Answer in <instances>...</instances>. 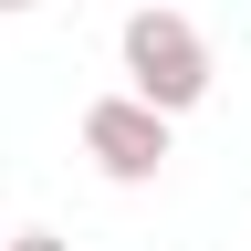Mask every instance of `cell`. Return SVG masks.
Returning a JSON list of instances; mask_svg holds the SVG:
<instances>
[{
    "label": "cell",
    "instance_id": "obj_5",
    "mask_svg": "<svg viewBox=\"0 0 251 251\" xmlns=\"http://www.w3.org/2000/svg\"><path fill=\"white\" fill-rule=\"evenodd\" d=\"M241 251H251V241H241Z\"/></svg>",
    "mask_w": 251,
    "mask_h": 251
},
{
    "label": "cell",
    "instance_id": "obj_3",
    "mask_svg": "<svg viewBox=\"0 0 251 251\" xmlns=\"http://www.w3.org/2000/svg\"><path fill=\"white\" fill-rule=\"evenodd\" d=\"M0 251H74L63 230H21V241H0Z\"/></svg>",
    "mask_w": 251,
    "mask_h": 251
},
{
    "label": "cell",
    "instance_id": "obj_1",
    "mask_svg": "<svg viewBox=\"0 0 251 251\" xmlns=\"http://www.w3.org/2000/svg\"><path fill=\"white\" fill-rule=\"evenodd\" d=\"M115 63H126V94H147L157 115H188V105L209 94V74H220V63H209V31L188 21V11H157V0L126 11Z\"/></svg>",
    "mask_w": 251,
    "mask_h": 251
},
{
    "label": "cell",
    "instance_id": "obj_2",
    "mask_svg": "<svg viewBox=\"0 0 251 251\" xmlns=\"http://www.w3.org/2000/svg\"><path fill=\"white\" fill-rule=\"evenodd\" d=\"M168 136H178V115H157L147 94H94L84 105V157H94V178H115V188H147L168 168Z\"/></svg>",
    "mask_w": 251,
    "mask_h": 251
},
{
    "label": "cell",
    "instance_id": "obj_4",
    "mask_svg": "<svg viewBox=\"0 0 251 251\" xmlns=\"http://www.w3.org/2000/svg\"><path fill=\"white\" fill-rule=\"evenodd\" d=\"M11 11H42V0H0V21H11Z\"/></svg>",
    "mask_w": 251,
    "mask_h": 251
}]
</instances>
